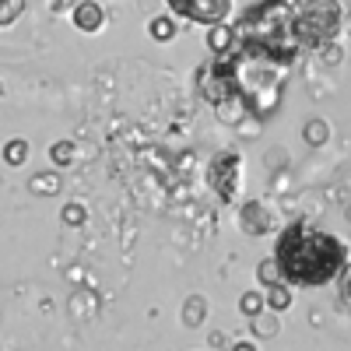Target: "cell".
<instances>
[{
  "label": "cell",
  "instance_id": "6da1fadb",
  "mask_svg": "<svg viewBox=\"0 0 351 351\" xmlns=\"http://www.w3.org/2000/svg\"><path fill=\"white\" fill-rule=\"evenodd\" d=\"M271 256L278 260L285 285L324 288V285L337 281V274L344 271V263L351 260V246L337 236V232L316 228L306 218H295L278 232Z\"/></svg>",
  "mask_w": 351,
  "mask_h": 351
},
{
  "label": "cell",
  "instance_id": "7a4b0ae2",
  "mask_svg": "<svg viewBox=\"0 0 351 351\" xmlns=\"http://www.w3.org/2000/svg\"><path fill=\"white\" fill-rule=\"evenodd\" d=\"M302 8V0H260V4L246 8L243 18L236 21L239 46L260 53L263 60H271L278 67H291L295 56L302 53L291 21H295Z\"/></svg>",
  "mask_w": 351,
  "mask_h": 351
},
{
  "label": "cell",
  "instance_id": "3957f363",
  "mask_svg": "<svg viewBox=\"0 0 351 351\" xmlns=\"http://www.w3.org/2000/svg\"><path fill=\"white\" fill-rule=\"evenodd\" d=\"M285 74H288V67L263 60L260 53H253L246 46L232 49V81H236V92H239L246 112L256 116V120H267L281 106Z\"/></svg>",
  "mask_w": 351,
  "mask_h": 351
},
{
  "label": "cell",
  "instance_id": "277c9868",
  "mask_svg": "<svg viewBox=\"0 0 351 351\" xmlns=\"http://www.w3.org/2000/svg\"><path fill=\"white\" fill-rule=\"evenodd\" d=\"M341 28H344V8L337 0H309L291 21V32H295L302 49H319L324 43H334Z\"/></svg>",
  "mask_w": 351,
  "mask_h": 351
},
{
  "label": "cell",
  "instance_id": "5b68a950",
  "mask_svg": "<svg viewBox=\"0 0 351 351\" xmlns=\"http://www.w3.org/2000/svg\"><path fill=\"white\" fill-rule=\"evenodd\" d=\"M208 183L218 200L236 204L243 193V155L239 152H218L208 165Z\"/></svg>",
  "mask_w": 351,
  "mask_h": 351
},
{
  "label": "cell",
  "instance_id": "8992f818",
  "mask_svg": "<svg viewBox=\"0 0 351 351\" xmlns=\"http://www.w3.org/2000/svg\"><path fill=\"white\" fill-rule=\"evenodd\" d=\"M165 4L186 18V21H200V25H218L228 18L232 11V0H165Z\"/></svg>",
  "mask_w": 351,
  "mask_h": 351
},
{
  "label": "cell",
  "instance_id": "52a82bcc",
  "mask_svg": "<svg viewBox=\"0 0 351 351\" xmlns=\"http://www.w3.org/2000/svg\"><path fill=\"white\" fill-rule=\"evenodd\" d=\"M239 228H243V236H253V239L271 236V232H278V215L267 208V200L253 197L239 204Z\"/></svg>",
  "mask_w": 351,
  "mask_h": 351
},
{
  "label": "cell",
  "instance_id": "ba28073f",
  "mask_svg": "<svg viewBox=\"0 0 351 351\" xmlns=\"http://www.w3.org/2000/svg\"><path fill=\"white\" fill-rule=\"evenodd\" d=\"M71 21H74L77 32L95 36V32H102V25H106V8L99 4V0H77L74 11H71Z\"/></svg>",
  "mask_w": 351,
  "mask_h": 351
},
{
  "label": "cell",
  "instance_id": "9c48e42d",
  "mask_svg": "<svg viewBox=\"0 0 351 351\" xmlns=\"http://www.w3.org/2000/svg\"><path fill=\"white\" fill-rule=\"evenodd\" d=\"M239 46V36H236V25H228V21H218V25H208V49L215 56L221 53H232Z\"/></svg>",
  "mask_w": 351,
  "mask_h": 351
},
{
  "label": "cell",
  "instance_id": "30bf717a",
  "mask_svg": "<svg viewBox=\"0 0 351 351\" xmlns=\"http://www.w3.org/2000/svg\"><path fill=\"white\" fill-rule=\"evenodd\" d=\"M250 330H253L256 341H271V337H278V334H281V313H274V309L256 313V316L250 319Z\"/></svg>",
  "mask_w": 351,
  "mask_h": 351
},
{
  "label": "cell",
  "instance_id": "8fae6325",
  "mask_svg": "<svg viewBox=\"0 0 351 351\" xmlns=\"http://www.w3.org/2000/svg\"><path fill=\"white\" fill-rule=\"evenodd\" d=\"M28 193H32V197H56V193H60V172L49 169V172L28 176Z\"/></svg>",
  "mask_w": 351,
  "mask_h": 351
},
{
  "label": "cell",
  "instance_id": "7c38bea8",
  "mask_svg": "<svg viewBox=\"0 0 351 351\" xmlns=\"http://www.w3.org/2000/svg\"><path fill=\"white\" fill-rule=\"evenodd\" d=\"M208 299L204 295H186V302H183V324L190 327V330H197V327H204L208 324Z\"/></svg>",
  "mask_w": 351,
  "mask_h": 351
},
{
  "label": "cell",
  "instance_id": "4fadbf2b",
  "mask_svg": "<svg viewBox=\"0 0 351 351\" xmlns=\"http://www.w3.org/2000/svg\"><path fill=\"white\" fill-rule=\"evenodd\" d=\"M263 299H267V309H274V313H288L291 302H295V288L281 281V285H274V288H263Z\"/></svg>",
  "mask_w": 351,
  "mask_h": 351
},
{
  "label": "cell",
  "instance_id": "5bb4252c",
  "mask_svg": "<svg viewBox=\"0 0 351 351\" xmlns=\"http://www.w3.org/2000/svg\"><path fill=\"white\" fill-rule=\"evenodd\" d=\"M28 155H32V148H28V141H25V137H11V141L4 144V152H0V158H4L8 169H21V165H28Z\"/></svg>",
  "mask_w": 351,
  "mask_h": 351
},
{
  "label": "cell",
  "instance_id": "9a60e30c",
  "mask_svg": "<svg viewBox=\"0 0 351 351\" xmlns=\"http://www.w3.org/2000/svg\"><path fill=\"white\" fill-rule=\"evenodd\" d=\"M302 141L309 144V148H324V144L330 141V123L324 120V116H313V120L302 127Z\"/></svg>",
  "mask_w": 351,
  "mask_h": 351
},
{
  "label": "cell",
  "instance_id": "2e32d148",
  "mask_svg": "<svg viewBox=\"0 0 351 351\" xmlns=\"http://www.w3.org/2000/svg\"><path fill=\"white\" fill-rule=\"evenodd\" d=\"M148 36L155 43H172L176 36H180V25H176V18H169V14H158V18L148 21Z\"/></svg>",
  "mask_w": 351,
  "mask_h": 351
},
{
  "label": "cell",
  "instance_id": "e0dca14e",
  "mask_svg": "<svg viewBox=\"0 0 351 351\" xmlns=\"http://www.w3.org/2000/svg\"><path fill=\"white\" fill-rule=\"evenodd\" d=\"M74 158H77L74 141H53V144H49V162H53L56 172H60V169H71Z\"/></svg>",
  "mask_w": 351,
  "mask_h": 351
},
{
  "label": "cell",
  "instance_id": "ac0fdd59",
  "mask_svg": "<svg viewBox=\"0 0 351 351\" xmlns=\"http://www.w3.org/2000/svg\"><path fill=\"white\" fill-rule=\"evenodd\" d=\"M256 281H260L263 288H274V285H281V281H285L274 256H263V260L256 263Z\"/></svg>",
  "mask_w": 351,
  "mask_h": 351
},
{
  "label": "cell",
  "instance_id": "d6986e66",
  "mask_svg": "<svg viewBox=\"0 0 351 351\" xmlns=\"http://www.w3.org/2000/svg\"><path fill=\"white\" fill-rule=\"evenodd\" d=\"M267 309V299H263V291H243L239 295V313L246 316V319H253L256 313H263Z\"/></svg>",
  "mask_w": 351,
  "mask_h": 351
},
{
  "label": "cell",
  "instance_id": "ffe728a7",
  "mask_svg": "<svg viewBox=\"0 0 351 351\" xmlns=\"http://www.w3.org/2000/svg\"><path fill=\"white\" fill-rule=\"evenodd\" d=\"M25 14V0H0V28L14 25Z\"/></svg>",
  "mask_w": 351,
  "mask_h": 351
},
{
  "label": "cell",
  "instance_id": "44dd1931",
  "mask_svg": "<svg viewBox=\"0 0 351 351\" xmlns=\"http://www.w3.org/2000/svg\"><path fill=\"white\" fill-rule=\"evenodd\" d=\"M316 53H319V64H324V67H337V64L344 60V46H341L337 39H334V43H324Z\"/></svg>",
  "mask_w": 351,
  "mask_h": 351
},
{
  "label": "cell",
  "instance_id": "7402d4cb",
  "mask_svg": "<svg viewBox=\"0 0 351 351\" xmlns=\"http://www.w3.org/2000/svg\"><path fill=\"white\" fill-rule=\"evenodd\" d=\"M84 218H88L84 204H64V211H60V221H64L67 228H77V225H84Z\"/></svg>",
  "mask_w": 351,
  "mask_h": 351
},
{
  "label": "cell",
  "instance_id": "603a6c76",
  "mask_svg": "<svg viewBox=\"0 0 351 351\" xmlns=\"http://www.w3.org/2000/svg\"><path fill=\"white\" fill-rule=\"evenodd\" d=\"M337 291H341V302L351 309V260L344 263V271L337 274Z\"/></svg>",
  "mask_w": 351,
  "mask_h": 351
},
{
  "label": "cell",
  "instance_id": "cb8c5ba5",
  "mask_svg": "<svg viewBox=\"0 0 351 351\" xmlns=\"http://www.w3.org/2000/svg\"><path fill=\"white\" fill-rule=\"evenodd\" d=\"M232 351H260V348H256V341H253V337H243V341L232 344Z\"/></svg>",
  "mask_w": 351,
  "mask_h": 351
},
{
  "label": "cell",
  "instance_id": "d4e9b609",
  "mask_svg": "<svg viewBox=\"0 0 351 351\" xmlns=\"http://www.w3.org/2000/svg\"><path fill=\"white\" fill-rule=\"evenodd\" d=\"M211 348H225V334H221V330L211 334Z\"/></svg>",
  "mask_w": 351,
  "mask_h": 351
},
{
  "label": "cell",
  "instance_id": "484cf974",
  "mask_svg": "<svg viewBox=\"0 0 351 351\" xmlns=\"http://www.w3.org/2000/svg\"><path fill=\"white\" fill-rule=\"evenodd\" d=\"M344 28H348V32H351V14H348V21H344Z\"/></svg>",
  "mask_w": 351,
  "mask_h": 351
},
{
  "label": "cell",
  "instance_id": "4316f807",
  "mask_svg": "<svg viewBox=\"0 0 351 351\" xmlns=\"http://www.w3.org/2000/svg\"><path fill=\"white\" fill-rule=\"evenodd\" d=\"M348 221H351V204H348Z\"/></svg>",
  "mask_w": 351,
  "mask_h": 351
},
{
  "label": "cell",
  "instance_id": "83f0119b",
  "mask_svg": "<svg viewBox=\"0 0 351 351\" xmlns=\"http://www.w3.org/2000/svg\"><path fill=\"white\" fill-rule=\"evenodd\" d=\"M0 95H4V84H0Z\"/></svg>",
  "mask_w": 351,
  "mask_h": 351
},
{
  "label": "cell",
  "instance_id": "f1b7e54d",
  "mask_svg": "<svg viewBox=\"0 0 351 351\" xmlns=\"http://www.w3.org/2000/svg\"><path fill=\"white\" fill-rule=\"evenodd\" d=\"M302 4H309V0H302Z\"/></svg>",
  "mask_w": 351,
  "mask_h": 351
}]
</instances>
